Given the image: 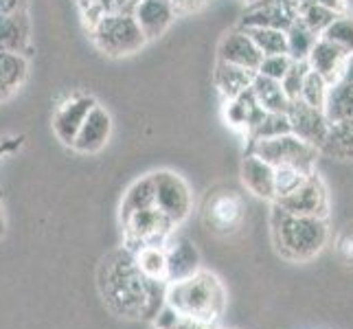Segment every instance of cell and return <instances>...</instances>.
<instances>
[{
    "mask_svg": "<svg viewBox=\"0 0 353 329\" xmlns=\"http://www.w3.org/2000/svg\"><path fill=\"white\" fill-rule=\"evenodd\" d=\"M209 0H169V5L174 7L176 16H187L193 11H200Z\"/></svg>",
    "mask_w": 353,
    "mask_h": 329,
    "instance_id": "40",
    "label": "cell"
},
{
    "mask_svg": "<svg viewBox=\"0 0 353 329\" xmlns=\"http://www.w3.org/2000/svg\"><path fill=\"white\" fill-rule=\"evenodd\" d=\"M92 3H94V0H77V7L81 9V14H83V11H88L92 7Z\"/></svg>",
    "mask_w": 353,
    "mask_h": 329,
    "instance_id": "45",
    "label": "cell"
},
{
    "mask_svg": "<svg viewBox=\"0 0 353 329\" xmlns=\"http://www.w3.org/2000/svg\"><path fill=\"white\" fill-rule=\"evenodd\" d=\"M296 5L299 0H254L248 3V9L241 16V29L265 27V29H281L296 20Z\"/></svg>",
    "mask_w": 353,
    "mask_h": 329,
    "instance_id": "10",
    "label": "cell"
},
{
    "mask_svg": "<svg viewBox=\"0 0 353 329\" xmlns=\"http://www.w3.org/2000/svg\"><path fill=\"white\" fill-rule=\"evenodd\" d=\"M217 59L222 62H228L233 66H241V68H248L252 72H257L259 64H261V51L257 48V44L252 42L250 35L243 31L241 27L226 33L220 46H217Z\"/></svg>",
    "mask_w": 353,
    "mask_h": 329,
    "instance_id": "15",
    "label": "cell"
},
{
    "mask_svg": "<svg viewBox=\"0 0 353 329\" xmlns=\"http://www.w3.org/2000/svg\"><path fill=\"white\" fill-rule=\"evenodd\" d=\"M285 38H288V55L294 59V62H305L316 40H319V35L310 31L301 20H294L288 27Z\"/></svg>",
    "mask_w": 353,
    "mask_h": 329,
    "instance_id": "28",
    "label": "cell"
},
{
    "mask_svg": "<svg viewBox=\"0 0 353 329\" xmlns=\"http://www.w3.org/2000/svg\"><path fill=\"white\" fill-rule=\"evenodd\" d=\"M349 57H351V53L343 51V48L332 44V42L319 38V40H316V44H314V48L310 51L305 62H307V66L312 70L319 72V75L327 83H334V81H338L340 77H343Z\"/></svg>",
    "mask_w": 353,
    "mask_h": 329,
    "instance_id": "18",
    "label": "cell"
},
{
    "mask_svg": "<svg viewBox=\"0 0 353 329\" xmlns=\"http://www.w3.org/2000/svg\"><path fill=\"white\" fill-rule=\"evenodd\" d=\"M24 134H18V137H5V139H0V161H5L7 156L11 154H16L22 145H24Z\"/></svg>",
    "mask_w": 353,
    "mask_h": 329,
    "instance_id": "41",
    "label": "cell"
},
{
    "mask_svg": "<svg viewBox=\"0 0 353 329\" xmlns=\"http://www.w3.org/2000/svg\"><path fill=\"white\" fill-rule=\"evenodd\" d=\"M134 252V261L141 275L150 281L158 283H169L167 279V252H165V243H150V246H141Z\"/></svg>",
    "mask_w": 353,
    "mask_h": 329,
    "instance_id": "24",
    "label": "cell"
},
{
    "mask_svg": "<svg viewBox=\"0 0 353 329\" xmlns=\"http://www.w3.org/2000/svg\"><path fill=\"white\" fill-rule=\"evenodd\" d=\"M307 176L310 174L301 172L296 167H274V200L292 193Z\"/></svg>",
    "mask_w": 353,
    "mask_h": 329,
    "instance_id": "36",
    "label": "cell"
},
{
    "mask_svg": "<svg viewBox=\"0 0 353 329\" xmlns=\"http://www.w3.org/2000/svg\"><path fill=\"white\" fill-rule=\"evenodd\" d=\"M323 112L332 126L353 117V79L340 77L338 81L330 83Z\"/></svg>",
    "mask_w": 353,
    "mask_h": 329,
    "instance_id": "22",
    "label": "cell"
},
{
    "mask_svg": "<svg viewBox=\"0 0 353 329\" xmlns=\"http://www.w3.org/2000/svg\"><path fill=\"white\" fill-rule=\"evenodd\" d=\"M241 182L254 198L274 202V167L263 158L246 152L241 161Z\"/></svg>",
    "mask_w": 353,
    "mask_h": 329,
    "instance_id": "19",
    "label": "cell"
},
{
    "mask_svg": "<svg viewBox=\"0 0 353 329\" xmlns=\"http://www.w3.org/2000/svg\"><path fill=\"white\" fill-rule=\"evenodd\" d=\"M154 204V182L152 176H145L137 182H132L128 187V191L123 193V200H121L119 206V222H123L125 217H130L132 213L150 209Z\"/></svg>",
    "mask_w": 353,
    "mask_h": 329,
    "instance_id": "27",
    "label": "cell"
},
{
    "mask_svg": "<svg viewBox=\"0 0 353 329\" xmlns=\"http://www.w3.org/2000/svg\"><path fill=\"white\" fill-rule=\"evenodd\" d=\"M33 51V31L29 11L0 14V53L29 57Z\"/></svg>",
    "mask_w": 353,
    "mask_h": 329,
    "instance_id": "14",
    "label": "cell"
},
{
    "mask_svg": "<svg viewBox=\"0 0 353 329\" xmlns=\"http://www.w3.org/2000/svg\"><path fill=\"white\" fill-rule=\"evenodd\" d=\"M321 38L340 46L343 51L353 55V16L349 14V11L347 14H338L330 27L323 31Z\"/></svg>",
    "mask_w": 353,
    "mask_h": 329,
    "instance_id": "32",
    "label": "cell"
},
{
    "mask_svg": "<svg viewBox=\"0 0 353 329\" xmlns=\"http://www.w3.org/2000/svg\"><path fill=\"white\" fill-rule=\"evenodd\" d=\"M265 117V110L259 106V101L254 99L252 90L248 88L246 92H241L235 99L224 101V119L230 128H235L239 132L248 134L261 123V119Z\"/></svg>",
    "mask_w": 353,
    "mask_h": 329,
    "instance_id": "20",
    "label": "cell"
},
{
    "mask_svg": "<svg viewBox=\"0 0 353 329\" xmlns=\"http://www.w3.org/2000/svg\"><path fill=\"white\" fill-rule=\"evenodd\" d=\"M321 154L336 158V161H353V117L330 128Z\"/></svg>",
    "mask_w": 353,
    "mask_h": 329,
    "instance_id": "25",
    "label": "cell"
},
{
    "mask_svg": "<svg viewBox=\"0 0 353 329\" xmlns=\"http://www.w3.org/2000/svg\"><path fill=\"white\" fill-rule=\"evenodd\" d=\"M307 62H292V66L288 68V72L283 75V79L279 81L281 83L283 92L288 94L290 101H296L301 97V88H303V79H305L307 72Z\"/></svg>",
    "mask_w": 353,
    "mask_h": 329,
    "instance_id": "37",
    "label": "cell"
},
{
    "mask_svg": "<svg viewBox=\"0 0 353 329\" xmlns=\"http://www.w3.org/2000/svg\"><path fill=\"white\" fill-rule=\"evenodd\" d=\"M29 75V62L24 55L0 53V101L14 97Z\"/></svg>",
    "mask_w": 353,
    "mask_h": 329,
    "instance_id": "23",
    "label": "cell"
},
{
    "mask_svg": "<svg viewBox=\"0 0 353 329\" xmlns=\"http://www.w3.org/2000/svg\"><path fill=\"white\" fill-rule=\"evenodd\" d=\"M150 329H156V327H154V325H152V327H150Z\"/></svg>",
    "mask_w": 353,
    "mask_h": 329,
    "instance_id": "47",
    "label": "cell"
},
{
    "mask_svg": "<svg viewBox=\"0 0 353 329\" xmlns=\"http://www.w3.org/2000/svg\"><path fill=\"white\" fill-rule=\"evenodd\" d=\"M254 79V72L248 68H241V66H233L228 62H222L217 59L215 70H213V83L217 92L222 94V99H235L241 92H246L250 88V83Z\"/></svg>",
    "mask_w": 353,
    "mask_h": 329,
    "instance_id": "21",
    "label": "cell"
},
{
    "mask_svg": "<svg viewBox=\"0 0 353 329\" xmlns=\"http://www.w3.org/2000/svg\"><path fill=\"white\" fill-rule=\"evenodd\" d=\"M156 329H220L217 323L211 321H202L196 316H187L172 310L169 306H163L161 312L156 314V319L152 321Z\"/></svg>",
    "mask_w": 353,
    "mask_h": 329,
    "instance_id": "29",
    "label": "cell"
},
{
    "mask_svg": "<svg viewBox=\"0 0 353 329\" xmlns=\"http://www.w3.org/2000/svg\"><path fill=\"white\" fill-rule=\"evenodd\" d=\"M292 59L288 53H281V55H263L261 64L257 68V75L261 77H268V79H274V81H281L283 75L288 72V68L292 66Z\"/></svg>",
    "mask_w": 353,
    "mask_h": 329,
    "instance_id": "38",
    "label": "cell"
},
{
    "mask_svg": "<svg viewBox=\"0 0 353 329\" xmlns=\"http://www.w3.org/2000/svg\"><path fill=\"white\" fill-rule=\"evenodd\" d=\"M327 90H330V83H327L319 72L307 68L305 72V79H303V88H301V101H305L314 108H321L325 106V99H327Z\"/></svg>",
    "mask_w": 353,
    "mask_h": 329,
    "instance_id": "34",
    "label": "cell"
},
{
    "mask_svg": "<svg viewBox=\"0 0 353 329\" xmlns=\"http://www.w3.org/2000/svg\"><path fill=\"white\" fill-rule=\"evenodd\" d=\"M7 233V219H5V211H3V202H0V239Z\"/></svg>",
    "mask_w": 353,
    "mask_h": 329,
    "instance_id": "44",
    "label": "cell"
},
{
    "mask_svg": "<svg viewBox=\"0 0 353 329\" xmlns=\"http://www.w3.org/2000/svg\"><path fill=\"white\" fill-rule=\"evenodd\" d=\"M92 44L108 57H128L148 44L132 14H105L88 24Z\"/></svg>",
    "mask_w": 353,
    "mask_h": 329,
    "instance_id": "4",
    "label": "cell"
},
{
    "mask_svg": "<svg viewBox=\"0 0 353 329\" xmlns=\"http://www.w3.org/2000/svg\"><path fill=\"white\" fill-rule=\"evenodd\" d=\"M110 137H112V117L103 106L97 103L88 112L86 121L81 123L70 148L79 154H97L105 148Z\"/></svg>",
    "mask_w": 353,
    "mask_h": 329,
    "instance_id": "13",
    "label": "cell"
},
{
    "mask_svg": "<svg viewBox=\"0 0 353 329\" xmlns=\"http://www.w3.org/2000/svg\"><path fill=\"white\" fill-rule=\"evenodd\" d=\"M336 255H338V259L343 263L353 266V226H347L343 233L338 235Z\"/></svg>",
    "mask_w": 353,
    "mask_h": 329,
    "instance_id": "39",
    "label": "cell"
},
{
    "mask_svg": "<svg viewBox=\"0 0 353 329\" xmlns=\"http://www.w3.org/2000/svg\"><path fill=\"white\" fill-rule=\"evenodd\" d=\"M299 3H314V5H323L327 9L336 11V14H347V0H299Z\"/></svg>",
    "mask_w": 353,
    "mask_h": 329,
    "instance_id": "42",
    "label": "cell"
},
{
    "mask_svg": "<svg viewBox=\"0 0 353 329\" xmlns=\"http://www.w3.org/2000/svg\"><path fill=\"white\" fill-rule=\"evenodd\" d=\"M97 106V99L90 94H70L66 99L55 108L53 112V134L57 141L70 148L72 141H75L77 132L81 123L86 121L88 112Z\"/></svg>",
    "mask_w": 353,
    "mask_h": 329,
    "instance_id": "11",
    "label": "cell"
},
{
    "mask_svg": "<svg viewBox=\"0 0 353 329\" xmlns=\"http://www.w3.org/2000/svg\"><path fill=\"white\" fill-rule=\"evenodd\" d=\"M121 228H123V246L137 250L141 246H150V243H165L174 235L176 224L156 206H150V209L125 217L121 222Z\"/></svg>",
    "mask_w": 353,
    "mask_h": 329,
    "instance_id": "7",
    "label": "cell"
},
{
    "mask_svg": "<svg viewBox=\"0 0 353 329\" xmlns=\"http://www.w3.org/2000/svg\"><path fill=\"white\" fill-rule=\"evenodd\" d=\"M290 119L288 112H265L261 119V123L248 134V143L252 141H261V139H272V137H281V134H290Z\"/></svg>",
    "mask_w": 353,
    "mask_h": 329,
    "instance_id": "33",
    "label": "cell"
},
{
    "mask_svg": "<svg viewBox=\"0 0 353 329\" xmlns=\"http://www.w3.org/2000/svg\"><path fill=\"white\" fill-rule=\"evenodd\" d=\"M141 0H94L92 7L88 11H83V22L86 27L97 18H101L105 14H134V9Z\"/></svg>",
    "mask_w": 353,
    "mask_h": 329,
    "instance_id": "35",
    "label": "cell"
},
{
    "mask_svg": "<svg viewBox=\"0 0 353 329\" xmlns=\"http://www.w3.org/2000/svg\"><path fill=\"white\" fill-rule=\"evenodd\" d=\"M250 90L254 94V99L259 101V106L265 110V112H288L290 108V99L288 94L283 92L281 83L274 79L261 77L254 72V79L250 83Z\"/></svg>",
    "mask_w": 353,
    "mask_h": 329,
    "instance_id": "26",
    "label": "cell"
},
{
    "mask_svg": "<svg viewBox=\"0 0 353 329\" xmlns=\"http://www.w3.org/2000/svg\"><path fill=\"white\" fill-rule=\"evenodd\" d=\"M29 0H0V14H16V11H27Z\"/></svg>",
    "mask_w": 353,
    "mask_h": 329,
    "instance_id": "43",
    "label": "cell"
},
{
    "mask_svg": "<svg viewBox=\"0 0 353 329\" xmlns=\"http://www.w3.org/2000/svg\"><path fill=\"white\" fill-rule=\"evenodd\" d=\"M154 182V204L158 211H163L178 226L193 211V193L189 182L176 172L161 169L150 174Z\"/></svg>",
    "mask_w": 353,
    "mask_h": 329,
    "instance_id": "6",
    "label": "cell"
},
{
    "mask_svg": "<svg viewBox=\"0 0 353 329\" xmlns=\"http://www.w3.org/2000/svg\"><path fill=\"white\" fill-rule=\"evenodd\" d=\"M270 237L276 255L290 263H305L319 257L330 241V224L323 217L294 215L272 204Z\"/></svg>",
    "mask_w": 353,
    "mask_h": 329,
    "instance_id": "2",
    "label": "cell"
},
{
    "mask_svg": "<svg viewBox=\"0 0 353 329\" xmlns=\"http://www.w3.org/2000/svg\"><path fill=\"white\" fill-rule=\"evenodd\" d=\"M248 152L263 158L272 167H296L301 172L312 174L316 172L321 152L314 145L299 139L296 134H281V137L261 139L248 143Z\"/></svg>",
    "mask_w": 353,
    "mask_h": 329,
    "instance_id": "5",
    "label": "cell"
},
{
    "mask_svg": "<svg viewBox=\"0 0 353 329\" xmlns=\"http://www.w3.org/2000/svg\"><path fill=\"white\" fill-rule=\"evenodd\" d=\"M246 206L239 193L235 191H220L209 196L202 211V222L206 230L217 237H228L237 233V228L243 222Z\"/></svg>",
    "mask_w": 353,
    "mask_h": 329,
    "instance_id": "9",
    "label": "cell"
},
{
    "mask_svg": "<svg viewBox=\"0 0 353 329\" xmlns=\"http://www.w3.org/2000/svg\"><path fill=\"white\" fill-rule=\"evenodd\" d=\"M288 119H290L292 134H296L299 139L314 145V148L321 152L323 143L327 141V134H330V128H332V123L327 121L323 110L296 99L288 108Z\"/></svg>",
    "mask_w": 353,
    "mask_h": 329,
    "instance_id": "12",
    "label": "cell"
},
{
    "mask_svg": "<svg viewBox=\"0 0 353 329\" xmlns=\"http://www.w3.org/2000/svg\"><path fill=\"white\" fill-rule=\"evenodd\" d=\"M167 252V279L169 283L187 279L200 270V250L189 237L172 235L165 241Z\"/></svg>",
    "mask_w": 353,
    "mask_h": 329,
    "instance_id": "16",
    "label": "cell"
},
{
    "mask_svg": "<svg viewBox=\"0 0 353 329\" xmlns=\"http://www.w3.org/2000/svg\"><path fill=\"white\" fill-rule=\"evenodd\" d=\"M272 204L294 215L307 217H330V191L319 172H312L301 185L283 198H276Z\"/></svg>",
    "mask_w": 353,
    "mask_h": 329,
    "instance_id": "8",
    "label": "cell"
},
{
    "mask_svg": "<svg viewBox=\"0 0 353 329\" xmlns=\"http://www.w3.org/2000/svg\"><path fill=\"white\" fill-rule=\"evenodd\" d=\"M252 42L257 44L261 55H281L288 53V38L285 31L281 29H265V27H252V29H243Z\"/></svg>",
    "mask_w": 353,
    "mask_h": 329,
    "instance_id": "31",
    "label": "cell"
},
{
    "mask_svg": "<svg viewBox=\"0 0 353 329\" xmlns=\"http://www.w3.org/2000/svg\"><path fill=\"white\" fill-rule=\"evenodd\" d=\"M97 286L103 303L121 319L154 321L165 306L167 283L145 279L128 246L112 250L101 261Z\"/></svg>",
    "mask_w": 353,
    "mask_h": 329,
    "instance_id": "1",
    "label": "cell"
},
{
    "mask_svg": "<svg viewBox=\"0 0 353 329\" xmlns=\"http://www.w3.org/2000/svg\"><path fill=\"white\" fill-rule=\"evenodd\" d=\"M134 20L141 27L145 40H156L167 33L174 20L178 18L169 0H141L134 9Z\"/></svg>",
    "mask_w": 353,
    "mask_h": 329,
    "instance_id": "17",
    "label": "cell"
},
{
    "mask_svg": "<svg viewBox=\"0 0 353 329\" xmlns=\"http://www.w3.org/2000/svg\"><path fill=\"white\" fill-rule=\"evenodd\" d=\"M246 3H254V0H246Z\"/></svg>",
    "mask_w": 353,
    "mask_h": 329,
    "instance_id": "46",
    "label": "cell"
},
{
    "mask_svg": "<svg viewBox=\"0 0 353 329\" xmlns=\"http://www.w3.org/2000/svg\"><path fill=\"white\" fill-rule=\"evenodd\" d=\"M165 306L180 314L217 323L226 312L228 295L220 277L200 268L187 279L167 283Z\"/></svg>",
    "mask_w": 353,
    "mask_h": 329,
    "instance_id": "3",
    "label": "cell"
},
{
    "mask_svg": "<svg viewBox=\"0 0 353 329\" xmlns=\"http://www.w3.org/2000/svg\"><path fill=\"white\" fill-rule=\"evenodd\" d=\"M338 14L332 9H327L323 5H314V3H299L296 5V20H301L310 31L316 35H323V31L330 27Z\"/></svg>",
    "mask_w": 353,
    "mask_h": 329,
    "instance_id": "30",
    "label": "cell"
}]
</instances>
